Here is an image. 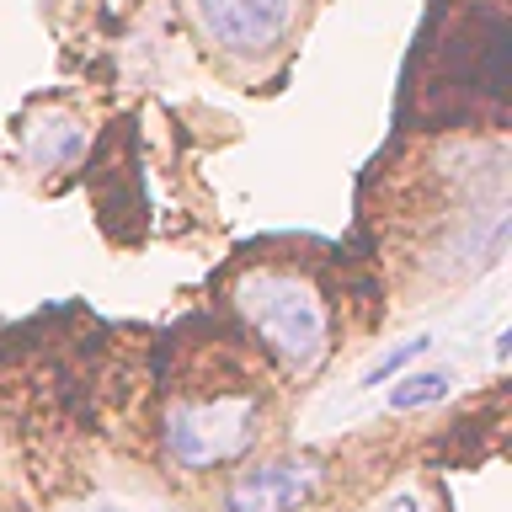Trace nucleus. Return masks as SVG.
Segmentation results:
<instances>
[{
    "label": "nucleus",
    "mask_w": 512,
    "mask_h": 512,
    "mask_svg": "<svg viewBox=\"0 0 512 512\" xmlns=\"http://www.w3.org/2000/svg\"><path fill=\"white\" fill-rule=\"evenodd\" d=\"M448 390H454V374H448V368H422V374H406L390 390V411H422L432 400H443Z\"/></svg>",
    "instance_id": "obj_5"
},
{
    "label": "nucleus",
    "mask_w": 512,
    "mask_h": 512,
    "mask_svg": "<svg viewBox=\"0 0 512 512\" xmlns=\"http://www.w3.org/2000/svg\"><path fill=\"white\" fill-rule=\"evenodd\" d=\"M235 304L251 320V331L262 336V347L278 352L294 374H310L331 352V315L299 272H283V267L251 272Z\"/></svg>",
    "instance_id": "obj_1"
},
{
    "label": "nucleus",
    "mask_w": 512,
    "mask_h": 512,
    "mask_svg": "<svg viewBox=\"0 0 512 512\" xmlns=\"http://www.w3.org/2000/svg\"><path fill=\"white\" fill-rule=\"evenodd\" d=\"M315 486H320L315 459H267V464H251V470H240L230 480L224 512H294Z\"/></svg>",
    "instance_id": "obj_4"
},
{
    "label": "nucleus",
    "mask_w": 512,
    "mask_h": 512,
    "mask_svg": "<svg viewBox=\"0 0 512 512\" xmlns=\"http://www.w3.org/2000/svg\"><path fill=\"white\" fill-rule=\"evenodd\" d=\"M379 512H422V502H416L411 491H400V496H390V502H384Z\"/></svg>",
    "instance_id": "obj_7"
},
{
    "label": "nucleus",
    "mask_w": 512,
    "mask_h": 512,
    "mask_svg": "<svg viewBox=\"0 0 512 512\" xmlns=\"http://www.w3.org/2000/svg\"><path fill=\"white\" fill-rule=\"evenodd\" d=\"M192 16L224 54H267L294 22V0H192Z\"/></svg>",
    "instance_id": "obj_3"
},
{
    "label": "nucleus",
    "mask_w": 512,
    "mask_h": 512,
    "mask_svg": "<svg viewBox=\"0 0 512 512\" xmlns=\"http://www.w3.org/2000/svg\"><path fill=\"white\" fill-rule=\"evenodd\" d=\"M427 347H432V336H411V342H400L395 352H384V358H379L374 368H368V374H363L358 384H363V390H379V384H390V379H395L411 358H422Z\"/></svg>",
    "instance_id": "obj_6"
},
{
    "label": "nucleus",
    "mask_w": 512,
    "mask_h": 512,
    "mask_svg": "<svg viewBox=\"0 0 512 512\" xmlns=\"http://www.w3.org/2000/svg\"><path fill=\"white\" fill-rule=\"evenodd\" d=\"M256 422H262V411H256V395L246 390L182 400L166 422V448L182 470H219L256 443Z\"/></svg>",
    "instance_id": "obj_2"
}]
</instances>
